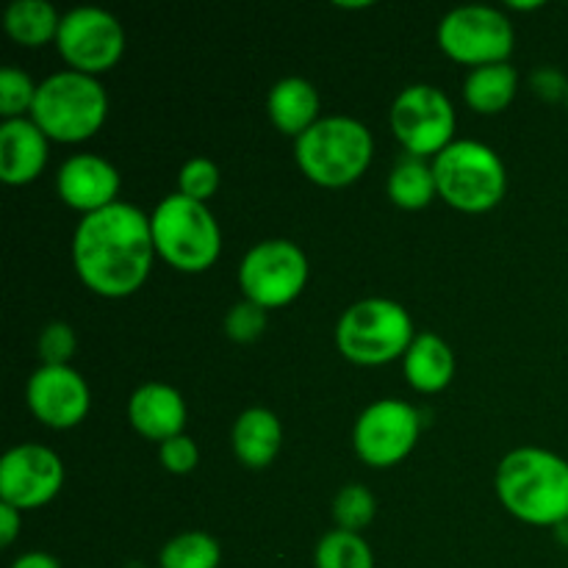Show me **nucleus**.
I'll return each instance as SVG.
<instances>
[{"label": "nucleus", "instance_id": "nucleus-30", "mask_svg": "<svg viewBox=\"0 0 568 568\" xmlns=\"http://www.w3.org/2000/svg\"><path fill=\"white\" fill-rule=\"evenodd\" d=\"M78 336L67 322H50L39 331L37 338V355L42 366H70L75 358Z\"/></svg>", "mask_w": 568, "mask_h": 568}, {"label": "nucleus", "instance_id": "nucleus-1", "mask_svg": "<svg viewBox=\"0 0 568 568\" xmlns=\"http://www.w3.org/2000/svg\"><path fill=\"white\" fill-rule=\"evenodd\" d=\"M155 258L150 216L122 200L98 214L81 216L72 233L78 281L103 300L133 297L148 283Z\"/></svg>", "mask_w": 568, "mask_h": 568}, {"label": "nucleus", "instance_id": "nucleus-28", "mask_svg": "<svg viewBox=\"0 0 568 568\" xmlns=\"http://www.w3.org/2000/svg\"><path fill=\"white\" fill-rule=\"evenodd\" d=\"M222 186V170L216 161L205 159V155H194L178 172V194L197 203L209 205V200L220 192Z\"/></svg>", "mask_w": 568, "mask_h": 568}, {"label": "nucleus", "instance_id": "nucleus-22", "mask_svg": "<svg viewBox=\"0 0 568 568\" xmlns=\"http://www.w3.org/2000/svg\"><path fill=\"white\" fill-rule=\"evenodd\" d=\"M3 28L11 42L37 50L48 42L55 44L61 14L48 0H14L3 14Z\"/></svg>", "mask_w": 568, "mask_h": 568}, {"label": "nucleus", "instance_id": "nucleus-20", "mask_svg": "<svg viewBox=\"0 0 568 568\" xmlns=\"http://www.w3.org/2000/svg\"><path fill=\"white\" fill-rule=\"evenodd\" d=\"M405 381L419 394H438L453 383L455 353L438 333L422 331L403 358Z\"/></svg>", "mask_w": 568, "mask_h": 568}, {"label": "nucleus", "instance_id": "nucleus-33", "mask_svg": "<svg viewBox=\"0 0 568 568\" xmlns=\"http://www.w3.org/2000/svg\"><path fill=\"white\" fill-rule=\"evenodd\" d=\"M20 527H22V510L0 503V544H3V547H11V544L17 541V536H20Z\"/></svg>", "mask_w": 568, "mask_h": 568}, {"label": "nucleus", "instance_id": "nucleus-32", "mask_svg": "<svg viewBox=\"0 0 568 568\" xmlns=\"http://www.w3.org/2000/svg\"><path fill=\"white\" fill-rule=\"evenodd\" d=\"M530 87L547 103H558V100L566 103L568 98V78L560 70H555V67H538L530 75Z\"/></svg>", "mask_w": 568, "mask_h": 568}, {"label": "nucleus", "instance_id": "nucleus-3", "mask_svg": "<svg viewBox=\"0 0 568 568\" xmlns=\"http://www.w3.org/2000/svg\"><path fill=\"white\" fill-rule=\"evenodd\" d=\"M375 155V136L361 120L347 114L322 116L294 139L300 172L320 189H347L366 175Z\"/></svg>", "mask_w": 568, "mask_h": 568}, {"label": "nucleus", "instance_id": "nucleus-6", "mask_svg": "<svg viewBox=\"0 0 568 568\" xmlns=\"http://www.w3.org/2000/svg\"><path fill=\"white\" fill-rule=\"evenodd\" d=\"M416 338L414 320L397 300L366 297L344 308L336 325V347L355 366H386L405 358Z\"/></svg>", "mask_w": 568, "mask_h": 568}, {"label": "nucleus", "instance_id": "nucleus-29", "mask_svg": "<svg viewBox=\"0 0 568 568\" xmlns=\"http://www.w3.org/2000/svg\"><path fill=\"white\" fill-rule=\"evenodd\" d=\"M266 325H270V311H264L261 305L250 303V300H239L236 305H231V311L225 314V336L236 344H253L264 336Z\"/></svg>", "mask_w": 568, "mask_h": 568}, {"label": "nucleus", "instance_id": "nucleus-24", "mask_svg": "<svg viewBox=\"0 0 568 568\" xmlns=\"http://www.w3.org/2000/svg\"><path fill=\"white\" fill-rule=\"evenodd\" d=\"M222 544L211 532L186 530L164 544L159 568H220Z\"/></svg>", "mask_w": 568, "mask_h": 568}, {"label": "nucleus", "instance_id": "nucleus-9", "mask_svg": "<svg viewBox=\"0 0 568 568\" xmlns=\"http://www.w3.org/2000/svg\"><path fill=\"white\" fill-rule=\"evenodd\" d=\"M438 48L455 64L477 67L503 64L510 59L516 44L514 22L494 6H458L438 22Z\"/></svg>", "mask_w": 568, "mask_h": 568}, {"label": "nucleus", "instance_id": "nucleus-18", "mask_svg": "<svg viewBox=\"0 0 568 568\" xmlns=\"http://www.w3.org/2000/svg\"><path fill=\"white\" fill-rule=\"evenodd\" d=\"M320 92L311 81L300 75L281 78L266 94V116L283 136L300 139L308 128L322 120Z\"/></svg>", "mask_w": 568, "mask_h": 568}, {"label": "nucleus", "instance_id": "nucleus-10", "mask_svg": "<svg viewBox=\"0 0 568 568\" xmlns=\"http://www.w3.org/2000/svg\"><path fill=\"white\" fill-rule=\"evenodd\" d=\"M388 125L405 155L433 161L455 142V105L433 83H410L394 98Z\"/></svg>", "mask_w": 568, "mask_h": 568}, {"label": "nucleus", "instance_id": "nucleus-16", "mask_svg": "<svg viewBox=\"0 0 568 568\" xmlns=\"http://www.w3.org/2000/svg\"><path fill=\"white\" fill-rule=\"evenodd\" d=\"M186 399L170 383H144L128 399V422L142 438L164 444L186 430Z\"/></svg>", "mask_w": 568, "mask_h": 568}, {"label": "nucleus", "instance_id": "nucleus-25", "mask_svg": "<svg viewBox=\"0 0 568 568\" xmlns=\"http://www.w3.org/2000/svg\"><path fill=\"white\" fill-rule=\"evenodd\" d=\"M316 568H375V552L361 532L331 530L314 552Z\"/></svg>", "mask_w": 568, "mask_h": 568}, {"label": "nucleus", "instance_id": "nucleus-15", "mask_svg": "<svg viewBox=\"0 0 568 568\" xmlns=\"http://www.w3.org/2000/svg\"><path fill=\"white\" fill-rule=\"evenodd\" d=\"M120 172L109 159L98 153H75L59 166L55 194L67 209L81 216L98 214L109 205L120 203Z\"/></svg>", "mask_w": 568, "mask_h": 568}, {"label": "nucleus", "instance_id": "nucleus-31", "mask_svg": "<svg viewBox=\"0 0 568 568\" xmlns=\"http://www.w3.org/2000/svg\"><path fill=\"white\" fill-rule=\"evenodd\" d=\"M159 460L170 475L183 477L192 475L200 464V447L192 436L181 433V436L170 438V442L159 444Z\"/></svg>", "mask_w": 568, "mask_h": 568}, {"label": "nucleus", "instance_id": "nucleus-34", "mask_svg": "<svg viewBox=\"0 0 568 568\" xmlns=\"http://www.w3.org/2000/svg\"><path fill=\"white\" fill-rule=\"evenodd\" d=\"M11 568H61V564L48 552H26L11 564Z\"/></svg>", "mask_w": 568, "mask_h": 568}, {"label": "nucleus", "instance_id": "nucleus-12", "mask_svg": "<svg viewBox=\"0 0 568 568\" xmlns=\"http://www.w3.org/2000/svg\"><path fill=\"white\" fill-rule=\"evenodd\" d=\"M422 436V416L403 399H377L353 427V449L372 469L399 466L416 449Z\"/></svg>", "mask_w": 568, "mask_h": 568}, {"label": "nucleus", "instance_id": "nucleus-27", "mask_svg": "<svg viewBox=\"0 0 568 568\" xmlns=\"http://www.w3.org/2000/svg\"><path fill=\"white\" fill-rule=\"evenodd\" d=\"M39 83L31 81L20 67H3L0 70V116L6 120H26L31 116L33 100H37Z\"/></svg>", "mask_w": 568, "mask_h": 568}, {"label": "nucleus", "instance_id": "nucleus-38", "mask_svg": "<svg viewBox=\"0 0 568 568\" xmlns=\"http://www.w3.org/2000/svg\"><path fill=\"white\" fill-rule=\"evenodd\" d=\"M566 322H568V314H566Z\"/></svg>", "mask_w": 568, "mask_h": 568}, {"label": "nucleus", "instance_id": "nucleus-5", "mask_svg": "<svg viewBox=\"0 0 568 568\" xmlns=\"http://www.w3.org/2000/svg\"><path fill=\"white\" fill-rule=\"evenodd\" d=\"M155 255L183 275L209 272L222 255V227L205 203L170 194L150 214Z\"/></svg>", "mask_w": 568, "mask_h": 568}, {"label": "nucleus", "instance_id": "nucleus-17", "mask_svg": "<svg viewBox=\"0 0 568 568\" xmlns=\"http://www.w3.org/2000/svg\"><path fill=\"white\" fill-rule=\"evenodd\" d=\"M50 139L31 116L0 122V181L6 186H28L44 172Z\"/></svg>", "mask_w": 568, "mask_h": 568}, {"label": "nucleus", "instance_id": "nucleus-4", "mask_svg": "<svg viewBox=\"0 0 568 568\" xmlns=\"http://www.w3.org/2000/svg\"><path fill=\"white\" fill-rule=\"evenodd\" d=\"M31 120L50 142H89L109 120V92L100 78L75 70L53 72L39 83Z\"/></svg>", "mask_w": 568, "mask_h": 568}, {"label": "nucleus", "instance_id": "nucleus-7", "mask_svg": "<svg viewBox=\"0 0 568 568\" xmlns=\"http://www.w3.org/2000/svg\"><path fill=\"white\" fill-rule=\"evenodd\" d=\"M438 197L460 214H488L508 194V170L499 153L475 139H455L433 159Z\"/></svg>", "mask_w": 568, "mask_h": 568}, {"label": "nucleus", "instance_id": "nucleus-14", "mask_svg": "<svg viewBox=\"0 0 568 568\" xmlns=\"http://www.w3.org/2000/svg\"><path fill=\"white\" fill-rule=\"evenodd\" d=\"M28 410L50 430H72L92 410L87 377L72 366H39L26 386Z\"/></svg>", "mask_w": 568, "mask_h": 568}, {"label": "nucleus", "instance_id": "nucleus-23", "mask_svg": "<svg viewBox=\"0 0 568 568\" xmlns=\"http://www.w3.org/2000/svg\"><path fill=\"white\" fill-rule=\"evenodd\" d=\"M388 200L403 211H422L438 197L436 172L433 161L416 159V155H403L388 172L386 183Z\"/></svg>", "mask_w": 568, "mask_h": 568}, {"label": "nucleus", "instance_id": "nucleus-26", "mask_svg": "<svg viewBox=\"0 0 568 568\" xmlns=\"http://www.w3.org/2000/svg\"><path fill=\"white\" fill-rule=\"evenodd\" d=\"M331 514H333V521H336V530L361 532L375 521L377 499L366 486H361V483H349V486L338 488V494L333 497Z\"/></svg>", "mask_w": 568, "mask_h": 568}, {"label": "nucleus", "instance_id": "nucleus-35", "mask_svg": "<svg viewBox=\"0 0 568 568\" xmlns=\"http://www.w3.org/2000/svg\"><path fill=\"white\" fill-rule=\"evenodd\" d=\"M508 9L510 11H536V9H544V0H527V3H521V0H510Z\"/></svg>", "mask_w": 568, "mask_h": 568}, {"label": "nucleus", "instance_id": "nucleus-2", "mask_svg": "<svg viewBox=\"0 0 568 568\" xmlns=\"http://www.w3.org/2000/svg\"><path fill=\"white\" fill-rule=\"evenodd\" d=\"M497 497L514 519L558 530L568 521V460L544 447H516L499 460Z\"/></svg>", "mask_w": 568, "mask_h": 568}, {"label": "nucleus", "instance_id": "nucleus-19", "mask_svg": "<svg viewBox=\"0 0 568 568\" xmlns=\"http://www.w3.org/2000/svg\"><path fill=\"white\" fill-rule=\"evenodd\" d=\"M233 455L244 469H270L283 447V425L270 408H247L231 430Z\"/></svg>", "mask_w": 568, "mask_h": 568}, {"label": "nucleus", "instance_id": "nucleus-36", "mask_svg": "<svg viewBox=\"0 0 568 568\" xmlns=\"http://www.w3.org/2000/svg\"><path fill=\"white\" fill-rule=\"evenodd\" d=\"M338 9H355V11H358V9H372V3H369V0H364V3H342V0H338Z\"/></svg>", "mask_w": 568, "mask_h": 568}, {"label": "nucleus", "instance_id": "nucleus-8", "mask_svg": "<svg viewBox=\"0 0 568 568\" xmlns=\"http://www.w3.org/2000/svg\"><path fill=\"white\" fill-rule=\"evenodd\" d=\"M236 277L244 300L264 311H277L305 292L311 264L305 250L292 239H264L244 253Z\"/></svg>", "mask_w": 568, "mask_h": 568}, {"label": "nucleus", "instance_id": "nucleus-13", "mask_svg": "<svg viewBox=\"0 0 568 568\" xmlns=\"http://www.w3.org/2000/svg\"><path fill=\"white\" fill-rule=\"evenodd\" d=\"M64 480V464L44 444H17L0 458V503L22 514L53 503Z\"/></svg>", "mask_w": 568, "mask_h": 568}, {"label": "nucleus", "instance_id": "nucleus-21", "mask_svg": "<svg viewBox=\"0 0 568 568\" xmlns=\"http://www.w3.org/2000/svg\"><path fill=\"white\" fill-rule=\"evenodd\" d=\"M519 92V72L510 61L477 67L464 81V100L475 114H503Z\"/></svg>", "mask_w": 568, "mask_h": 568}, {"label": "nucleus", "instance_id": "nucleus-11", "mask_svg": "<svg viewBox=\"0 0 568 568\" xmlns=\"http://www.w3.org/2000/svg\"><path fill=\"white\" fill-rule=\"evenodd\" d=\"M55 50L64 59L67 70L98 78L114 70L125 55V28L111 11L78 6L61 17Z\"/></svg>", "mask_w": 568, "mask_h": 568}, {"label": "nucleus", "instance_id": "nucleus-37", "mask_svg": "<svg viewBox=\"0 0 568 568\" xmlns=\"http://www.w3.org/2000/svg\"><path fill=\"white\" fill-rule=\"evenodd\" d=\"M566 111H568V98H566Z\"/></svg>", "mask_w": 568, "mask_h": 568}]
</instances>
